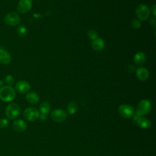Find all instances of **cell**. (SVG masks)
<instances>
[{
	"label": "cell",
	"mask_w": 156,
	"mask_h": 156,
	"mask_svg": "<svg viewBox=\"0 0 156 156\" xmlns=\"http://www.w3.org/2000/svg\"><path fill=\"white\" fill-rule=\"evenodd\" d=\"M4 21L5 24L8 26H15L20 24L21 21V18L17 13L15 12H12L8 13L5 16Z\"/></svg>",
	"instance_id": "4"
},
{
	"label": "cell",
	"mask_w": 156,
	"mask_h": 156,
	"mask_svg": "<svg viewBox=\"0 0 156 156\" xmlns=\"http://www.w3.org/2000/svg\"><path fill=\"white\" fill-rule=\"evenodd\" d=\"M15 79L14 77L12 75H7L5 78V82L7 84V85H10L14 83Z\"/></svg>",
	"instance_id": "22"
},
{
	"label": "cell",
	"mask_w": 156,
	"mask_h": 156,
	"mask_svg": "<svg viewBox=\"0 0 156 156\" xmlns=\"http://www.w3.org/2000/svg\"><path fill=\"white\" fill-rule=\"evenodd\" d=\"M151 12L153 15L154 18H155L156 16V9H155V4H154L151 7Z\"/></svg>",
	"instance_id": "26"
},
{
	"label": "cell",
	"mask_w": 156,
	"mask_h": 156,
	"mask_svg": "<svg viewBox=\"0 0 156 156\" xmlns=\"http://www.w3.org/2000/svg\"><path fill=\"white\" fill-rule=\"evenodd\" d=\"M11 60L12 57L10 53L6 50L0 48V63L4 65H7Z\"/></svg>",
	"instance_id": "13"
},
{
	"label": "cell",
	"mask_w": 156,
	"mask_h": 156,
	"mask_svg": "<svg viewBox=\"0 0 156 156\" xmlns=\"http://www.w3.org/2000/svg\"><path fill=\"white\" fill-rule=\"evenodd\" d=\"M135 13L140 20L144 21L148 18L150 15V10L147 5L139 4L135 9Z\"/></svg>",
	"instance_id": "5"
},
{
	"label": "cell",
	"mask_w": 156,
	"mask_h": 156,
	"mask_svg": "<svg viewBox=\"0 0 156 156\" xmlns=\"http://www.w3.org/2000/svg\"><path fill=\"white\" fill-rule=\"evenodd\" d=\"M91 46L96 51H101L105 47V42L101 38H97L91 43Z\"/></svg>",
	"instance_id": "14"
},
{
	"label": "cell",
	"mask_w": 156,
	"mask_h": 156,
	"mask_svg": "<svg viewBox=\"0 0 156 156\" xmlns=\"http://www.w3.org/2000/svg\"><path fill=\"white\" fill-rule=\"evenodd\" d=\"M26 99L29 104H36L39 101V96L35 92H29L26 95Z\"/></svg>",
	"instance_id": "17"
},
{
	"label": "cell",
	"mask_w": 156,
	"mask_h": 156,
	"mask_svg": "<svg viewBox=\"0 0 156 156\" xmlns=\"http://www.w3.org/2000/svg\"><path fill=\"white\" fill-rule=\"evenodd\" d=\"M32 6L31 0H20L17 5V10L20 13H26L31 9Z\"/></svg>",
	"instance_id": "9"
},
{
	"label": "cell",
	"mask_w": 156,
	"mask_h": 156,
	"mask_svg": "<svg viewBox=\"0 0 156 156\" xmlns=\"http://www.w3.org/2000/svg\"><path fill=\"white\" fill-rule=\"evenodd\" d=\"M67 115L65 110L62 109L54 110L51 114V118L54 122H62L65 121Z\"/></svg>",
	"instance_id": "8"
},
{
	"label": "cell",
	"mask_w": 156,
	"mask_h": 156,
	"mask_svg": "<svg viewBox=\"0 0 156 156\" xmlns=\"http://www.w3.org/2000/svg\"><path fill=\"white\" fill-rule=\"evenodd\" d=\"M38 119L41 121H44L46 119V115L43 114V113H41L39 115V117Z\"/></svg>",
	"instance_id": "25"
},
{
	"label": "cell",
	"mask_w": 156,
	"mask_h": 156,
	"mask_svg": "<svg viewBox=\"0 0 156 156\" xmlns=\"http://www.w3.org/2000/svg\"><path fill=\"white\" fill-rule=\"evenodd\" d=\"M118 112L122 118L129 119L133 116L134 109L130 105L122 104L118 108Z\"/></svg>",
	"instance_id": "6"
},
{
	"label": "cell",
	"mask_w": 156,
	"mask_h": 156,
	"mask_svg": "<svg viewBox=\"0 0 156 156\" xmlns=\"http://www.w3.org/2000/svg\"><path fill=\"white\" fill-rule=\"evenodd\" d=\"M136 124L138 127H140L141 129H148L150 127L151 125V122L150 120H149L147 118L143 117V116H140L136 121H135Z\"/></svg>",
	"instance_id": "15"
},
{
	"label": "cell",
	"mask_w": 156,
	"mask_h": 156,
	"mask_svg": "<svg viewBox=\"0 0 156 156\" xmlns=\"http://www.w3.org/2000/svg\"><path fill=\"white\" fill-rule=\"evenodd\" d=\"M131 26L133 29H138L141 26V23L140 21L136 19H134L131 22Z\"/></svg>",
	"instance_id": "24"
},
{
	"label": "cell",
	"mask_w": 156,
	"mask_h": 156,
	"mask_svg": "<svg viewBox=\"0 0 156 156\" xmlns=\"http://www.w3.org/2000/svg\"><path fill=\"white\" fill-rule=\"evenodd\" d=\"M150 22H151V25H152L154 27H155V18L151 20Z\"/></svg>",
	"instance_id": "27"
},
{
	"label": "cell",
	"mask_w": 156,
	"mask_h": 156,
	"mask_svg": "<svg viewBox=\"0 0 156 156\" xmlns=\"http://www.w3.org/2000/svg\"><path fill=\"white\" fill-rule=\"evenodd\" d=\"M15 90L20 93H26L30 89V85L26 80H21L18 81L15 85Z\"/></svg>",
	"instance_id": "10"
},
{
	"label": "cell",
	"mask_w": 156,
	"mask_h": 156,
	"mask_svg": "<svg viewBox=\"0 0 156 156\" xmlns=\"http://www.w3.org/2000/svg\"><path fill=\"white\" fill-rule=\"evenodd\" d=\"M151 110V104L149 101L147 99L141 100L136 107V113L139 116H143L148 114Z\"/></svg>",
	"instance_id": "2"
},
{
	"label": "cell",
	"mask_w": 156,
	"mask_h": 156,
	"mask_svg": "<svg viewBox=\"0 0 156 156\" xmlns=\"http://www.w3.org/2000/svg\"><path fill=\"white\" fill-rule=\"evenodd\" d=\"M136 76L138 79L140 81H145L148 79L149 73L147 69L144 67H140L136 69Z\"/></svg>",
	"instance_id": "12"
},
{
	"label": "cell",
	"mask_w": 156,
	"mask_h": 156,
	"mask_svg": "<svg viewBox=\"0 0 156 156\" xmlns=\"http://www.w3.org/2000/svg\"><path fill=\"white\" fill-rule=\"evenodd\" d=\"M27 124L22 119H18L15 120L12 123V128L18 132H22L26 130Z\"/></svg>",
	"instance_id": "11"
},
{
	"label": "cell",
	"mask_w": 156,
	"mask_h": 156,
	"mask_svg": "<svg viewBox=\"0 0 156 156\" xmlns=\"http://www.w3.org/2000/svg\"><path fill=\"white\" fill-rule=\"evenodd\" d=\"M2 84H3V82H2V81H1V80H0V87H2Z\"/></svg>",
	"instance_id": "28"
},
{
	"label": "cell",
	"mask_w": 156,
	"mask_h": 156,
	"mask_svg": "<svg viewBox=\"0 0 156 156\" xmlns=\"http://www.w3.org/2000/svg\"><path fill=\"white\" fill-rule=\"evenodd\" d=\"M146 60V55L143 52H139L136 53L133 57V62L136 65H143Z\"/></svg>",
	"instance_id": "16"
},
{
	"label": "cell",
	"mask_w": 156,
	"mask_h": 156,
	"mask_svg": "<svg viewBox=\"0 0 156 156\" xmlns=\"http://www.w3.org/2000/svg\"><path fill=\"white\" fill-rule=\"evenodd\" d=\"M16 96L14 88L10 85H5L0 88V99L5 102L12 101Z\"/></svg>",
	"instance_id": "1"
},
{
	"label": "cell",
	"mask_w": 156,
	"mask_h": 156,
	"mask_svg": "<svg viewBox=\"0 0 156 156\" xmlns=\"http://www.w3.org/2000/svg\"><path fill=\"white\" fill-rule=\"evenodd\" d=\"M9 124V121L5 118L0 119V127L2 129H5L8 127Z\"/></svg>",
	"instance_id": "23"
},
{
	"label": "cell",
	"mask_w": 156,
	"mask_h": 156,
	"mask_svg": "<svg viewBox=\"0 0 156 156\" xmlns=\"http://www.w3.org/2000/svg\"><path fill=\"white\" fill-rule=\"evenodd\" d=\"M77 105L75 102H70L67 106V111L69 114L73 115L77 112Z\"/></svg>",
	"instance_id": "19"
},
{
	"label": "cell",
	"mask_w": 156,
	"mask_h": 156,
	"mask_svg": "<svg viewBox=\"0 0 156 156\" xmlns=\"http://www.w3.org/2000/svg\"><path fill=\"white\" fill-rule=\"evenodd\" d=\"M87 34H88V36L89 37V38H91V39L93 40H95L96 38H98V33L97 31L95 30H93V29L90 30L88 32Z\"/></svg>",
	"instance_id": "21"
},
{
	"label": "cell",
	"mask_w": 156,
	"mask_h": 156,
	"mask_svg": "<svg viewBox=\"0 0 156 156\" xmlns=\"http://www.w3.org/2000/svg\"><path fill=\"white\" fill-rule=\"evenodd\" d=\"M16 33L20 37H24L27 33V29L24 25H20L17 27Z\"/></svg>",
	"instance_id": "20"
},
{
	"label": "cell",
	"mask_w": 156,
	"mask_h": 156,
	"mask_svg": "<svg viewBox=\"0 0 156 156\" xmlns=\"http://www.w3.org/2000/svg\"><path fill=\"white\" fill-rule=\"evenodd\" d=\"M39 109L41 113L47 115L50 111V105L48 102H43L40 104Z\"/></svg>",
	"instance_id": "18"
},
{
	"label": "cell",
	"mask_w": 156,
	"mask_h": 156,
	"mask_svg": "<svg viewBox=\"0 0 156 156\" xmlns=\"http://www.w3.org/2000/svg\"><path fill=\"white\" fill-rule=\"evenodd\" d=\"M20 107L16 103H11L9 104L5 108V115L10 119L16 118L20 113Z\"/></svg>",
	"instance_id": "3"
},
{
	"label": "cell",
	"mask_w": 156,
	"mask_h": 156,
	"mask_svg": "<svg viewBox=\"0 0 156 156\" xmlns=\"http://www.w3.org/2000/svg\"><path fill=\"white\" fill-rule=\"evenodd\" d=\"M38 110L34 107H29L23 112V116L28 121H34L38 119Z\"/></svg>",
	"instance_id": "7"
}]
</instances>
